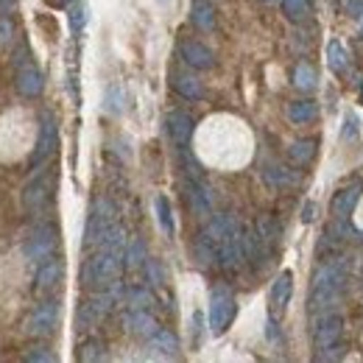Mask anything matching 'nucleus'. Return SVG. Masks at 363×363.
I'll return each instance as SVG.
<instances>
[{
	"label": "nucleus",
	"mask_w": 363,
	"mask_h": 363,
	"mask_svg": "<svg viewBox=\"0 0 363 363\" xmlns=\"http://www.w3.org/2000/svg\"><path fill=\"white\" fill-rule=\"evenodd\" d=\"M148 350H154V352L162 355V358H174V355L179 352V338H177L171 330L157 327L154 335H148Z\"/></svg>",
	"instance_id": "nucleus-18"
},
{
	"label": "nucleus",
	"mask_w": 363,
	"mask_h": 363,
	"mask_svg": "<svg viewBox=\"0 0 363 363\" xmlns=\"http://www.w3.org/2000/svg\"><path fill=\"white\" fill-rule=\"evenodd\" d=\"M347 14L350 17H363V0H347Z\"/></svg>",
	"instance_id": "nucleus-36"
},
{
	"label": "nucleus",
	"mask_w": 363,
	"mask_h": 363,
	"mask_svg": "<svg viewBox=\"0 0 363 363\" xmlns=\"http://www.w3.org/2000/svg\"><path fill=\"white\" fill-rule=\"evenodd\" d=\"M50 3H53V6H70L73 0H50Z\"/></svg>",
	"instance_id": "nucleus-39"
},
{
	"label": "nucleus",
	"mask_w": 363,
	"mask_h": 363,
	"mask_svg": "<svg viewBox=\"0 0 363 363\" xmlns=\"http://www.w3.org/2000/svg\"><path fill=\"white\" fill-rule=\"evenodd\" d=\"M179 50H182V59H184L193 70H210V67H216V53H213L207 45L196 43V40L182 43Z\"/></svg>",
	"instance_id": "nucleus-16"
},
{
	"label": "nucleus",
	"mask_w": 363,
	"mask_h": 363,
	"mask_svg": "<svg viewBox=\"0 0 363 363\" xmlns=\"http://www.w3.org/2000/svg\"><path fill=\"white\" fill-rule=\"evenodd\" d=\"M184 201H187V207L196 218H210L213 201H210V193L204 190V184L199 179H190L184 184Z\"/></svg>",
	"instance_id": "nucleus-12"
},
{
	"label": "nucleus",
	"mask_w": 363,
	"mask_h": 363,
	"mask_svg": "<svg viewBox=\"0 0 363 363\" xmlns=\"http://www.w3.org/2000/svg\"><path fill=\"white\" fill-rule=\"evenodd\" d=\"M145 260H148V257H145V243H143V238H135V240L126 246V252H123V266L135 272Z\"/></svg>",
	"instance_id": "nucleus-27"
},
{
	"label": "nucleus",
	"mask_w": 363,
	"mask_h": 363,
	"mask_svg": "<svg viewBox=\"0 0 363 363\" xmlns=\"http://www.w3.org/2000/svg\"><path fill=\"white\" fill-rule=\"evenodd\" d=\"M59 324V302L56 299H48L43 305H37L31 311V316L26 321V333L34 335V338H45L56 330Z\"/></svg>",
	"instance_id": "nucleus-7"
},
{
	"label": "nucleus",
	"mask_w": 363,
	"mask_h": 363,
	"mask_svg": "<svg viewBox=\"0 0 363 363\" xmlns=\"http://www.w3.org/2000/svg\"><path fill=\"white\" fill-rule=\"evenodd\" d=\"M282 11L291 23H302L311 11V0H282Z\"/></svg>",
	"instance_id": "nucleus-30"
},
{
	"label": "nucleus",
	"mask_w": 363,
	"mask_h": 363,
	"mask_svg": "<svg viewBox=\"0 0 363 363\" xmlns=\"http://www.w3.org/2000/svg\"><path fill=\"white\" fill-rule=\"evenodd\" d=\"M316 118H318L316 101H294V104L288 106V121H291V123L305 126V123H313Z\"/></svg>",
	"instance_id": "nucleus-21"
},
{
	"label": "nucleus",
	"mask_w": 363,
	"mask_h": 363,
	"mask_svg": "<svg viewBox=\"0 0 363 363\" xmlns=\"http://www.w3.org/2000/svg\"><path fill=\"white\" fill-rule=\"evenodd\" d=\"M118 224V213H115V204L109 199H98L92 204V213L87 218V229H84V246L95 249L101 243V238L109 232V229Z\"/></svg>",
	"instance_id": "nucleus-4"
},
{
	"label": "nucleus",
	"mask_w": 363,
	"mask_h": 363,
	"mask_svg": "<svg viewBox=\"0 0 363 363\" xmlns=\"http://www.w3.org/2000/svg\"><path fill=\"white\" fill-rule=\"evenodd\" d=\"M11 43V23L9 20H0V45Z\"/></svg>",
	"instance_id": "nucleus-37"
},
{
	"label": "nucleus",
	"mask_w": 363,
	"mask_h": 363,
	"mask_svg": "<svg viewBox=\"0 0 363 363\" xmlns=\"http://www.w3.org/2000/svg\"><path fill=\"white\" fill-rule=\"evenodd\" d=\"M361 37H363V26H361Z\"/></svg>",
	"instance_id": "nucleus-41"
},
{
	"label": "nucleus",
	"mask_w": 363,
	"mask_h": 363,
	"mask_svg": "<svg viewBox=\"0 0 363 363\" xmlns=\"http://www.w3.org/2000/svg\"><path fill=\"white\" fill-rule=\"evenodd\" d=\"M316 140H296L291 148H288V160L294 162V165H299V168H305L313 157H316Z\"/></svg>",
	"instance_id": "nucleus-22"
},
{
	"label": "nucleus",
	"mask_w": 363,
	"mask_h": 363,
	"mask_svg": "<svg viewBox=\"0 0 363 363\" xmlns=\"http://www.w3.org/2000/svg\"><path fill=\"white\" fill-rule=\"evenodd\" d=\"M347 279H350V263L344 257H333V260H324L313 274V282H311V299H308V311L318 316V313H327L330 305L338 302V296L344 294L347 288Z\"/></svg>",
	"instance_id": "nucleus-1"
},
{
	"label": "nucleus",
	"mask_w": 363,
	"mask_h": 363,
	"mask_svg": "<svg viewBox=\"0 0 363 363\" xmlns=\"http://www.w3.org/2000/svg\"><path fill=\"white\" fill-rule=\"evenodd\" d=\"M43 87H45V82H43L40 67L31 65V62H26V65L17 70V92H20L23 98H40V95H43Z\"/></svg>",
	"instance_id": "nucleus-13"
},
{
	"label": "nucleus",
	"mask_w": 363,
	"mask_h": 363,
	"mask_svg": "<svg viewBox=\"0 0 363 363\" xmlns=\"http://www.w3.org/2000/svg\"><path fill=\"white\" fill-rule=\"evenodd\" d=\"M355 137H358V118L347 115V121H344V140H355Z\"/></svg>",
	"instance_id": "nucleus-35"
},
{
	"label": "nucleus",
	"mask_w": 363,
	"mask_h": 363,
	"mask_svg": "<svg viewBox=\"0 0 363 363\" xmlns=\"http://www.w3.org/2000/svg\"><path fill=\"white\" fill-rule=\"evenodd\" d=\"M266 3H269V0H266Z\"/></svg>",
	"instance_id": "nucleus-42"
},
{
	"label": "nucleus",
	"mask_w": 363,
	"mask_h": 363,
	"mask_svg": "<svg viewBox=\"0 0 363 363\" xmlns=\"http://www.w3.org/2000/svg\"><path fill=\"white\" fill-rule=\"evenodd\" d=\"M62 277H65V263L59 257H48L45 263H40V269H37V294L56 291Z\"/></svg>",
	"instance_id": "nucleus-15"
},
{
	"label": "nucleus",
	"mask_w": 363,
	"mask_h": 363,
	"mask_svg": "<svg viewBox=\"0 0 363 363\" xmlns=\"http://www.w3.org/2000/svg\"><path fill=\"white\" fill-rule=\"evenodd\" d=\"M313 218H316V207H313V204H305V207H302V221L311 224Z\"/></svg>",
	"instance_id": "nucleus-38"
},
{
	"label": "nucleus",
	"mask_w": 363,
	"mask_h": 363,
	"mask_svg": "<svg viewBox=\"0 0 363 363\" xmlns=\"http://www.w3.org/2000/svg\"><path fill=\"white\" fill-rule=\"evenodd\" d=\"M79 361L84 363H95V361H106V347L101 341H84L82 344V352H79Z\"/></svg>",
	"instance_id": "nucleus-31"
},
{
	"label": "nucleus",
	"mask_w": 363,
	"mask_h": 363,
	"mask_svg": "<svg viewBox=\"0 0 363 363\" xmlns=\"http://www.w3.org/2000/svg\"><path fill=\"white\" fill-rule=\"evenodd\" d=\"M190 20L196 23V28L201 31H213L216 28V9L210 0H193L190 6Z\"/></svg>",
	"instance_id": "nucleus-20"
},
{
	"label": "nucleus",
	"mask_w": 363,
	"mask_h": 363,
	"mask_svg": "<svg viewBox=\"0 0 363 363\" xmlns=\"http://www.w3.org/2000/svg\"><path fill=\"white\" fill-rule=\"evenodd\" d=\"M361 193H363V182L361 179H352L350 184H344L335 196H333V204H330V213H333V221H341L347 224L352 210L358 207L361 201Z\"/></svg>",
	"instance_id": "nucleus-8"
},
{
	"label": "nucleus",
	"mask_w": 363,
	"mask_h": 363,
	"mask_svg": "<svg viewBox=\"0 0 363 363\" xmlns=\"http://www.w3.org/2000/svg\"><path fill=\"white\" fill-rule=\"evenodd\" d=\"M23 361H28V363H53V361H56V355H53L48 347H31V350L23 355Z\"/></svg>",
	"instance_id": "nucleus-33"
},
{
	"label": "nucleus",
	"mask_w": 363,
	"mask_h": 363,
	"mask_svg": "<svg viewBox=\"0 0 363 363\" xmlns=\"http://www.w3.org/2000/svg\"><path fill=\"white\" fill-rule=\"evenodd\" d=\"M341 333H344V318L338 316V313H324V316L316 321V327H313V344H316V350H330L333 344H338L341 341Z\"/></svg>",
	"instance_id": "nucleus-10"
},
{
	"label": "nucleus",
	"mask_w": 363,
	"mask_h": 363,
	"mask_svg": "<svg viewBox=\"0 0 363 363\" xmlns=\"http://www.w3.org/2000/svg\"><path fill=\"white\" fill-rule=\"evenodd\" d=\"M123 296H126V305H129V311H135V308H151V305H154V294H151L148 288H143V285H135V288H129Z\"/></svg>",
	"instance_id": "nucleus-29"
},
{
	"label": "nucleus",
	"mask_w": 363,
	"mask_h": 363,
	"mask_svg": "<svg viewBox=\"0 0 363 363\" xmlns=\"http://www.w3.org/2000/svg\"><path fill=\"white\" fill-rule=\"evenodd\" d=\"M157 327H160V324H157V318L151 316L148 308H135V311H129V316H126V330H129L132 335H140V338L154 335Z\"/></svg>",
	"instance_id": "nucleus-17"
},
{
	"label": "nucleus",
	"mask_w": 363,
	"mask_h": 363,
	"mask_svg": "<svg viewBox=\"0 0 363 363\" xmlns=\"http://www.w3.org/2000/svg\"><path fill=\"white\" fill-rule=\"evenodd\" d=\"M263 177H266V182H269L272 187H294V184H296V177H294L288 168H282V165H269V168L263 171Z\"/></svg>",
	"instance_id": "nucleus-28"
},
{
	"label": "nucleus",
	"mask_w": 363,
	"mask_h": 363,
	"mask_svg": "<svg viewBox=\"0 0 363 363\" xmlns=\"http://www.w3.org/2000/svg\"><path fill=\"white\" fill-rule=\"evenodd\" d=\"M106 109L112 115H121L126 109V95H123V87L121 84H112L109 92H106Z\"/></svg>",
	"instance_id": "nucleus-32"
},
{
	"label": "nucleus",
	"mask_w": 363,
	"mask_h": 363,
	"mask_svg": "<svg viewBox=\"0 0 363 363\" xmlns=\"http://www.w3.org/2000/svg\"><path fill=\"white\" fill-rule=\"evenodd\" d=\"M56 143H59V126H56V118H53V112H45V115H43V123H40L37 148H34V154H31V165H34V168H40L45 160L53 157Z\"/></svg>",
	"instance_id": "nucleus-9"
},
{
	"label": "nucleus",
	"mask_w": 363,
	"mask_h": 363,
	"mask_svg": "<svg viewBox=\"0 0 363 363\" xmlns=\"http://www.w3.org/2000/svg\"><path fill=\"white\" fill-rule=\"evenodd\" d=\"M196 260H199V266H204V269L218 266V246H216V240L207 235V229H201L199 238H196Z\"/></svg>",
	"instance_id": "nucleus-19"
},
{
	"label": "nucleus",
	"mask_w": 363,
	"mask_h": 363,
	"mask_svg": "<svg viewBox=\"0 0 363 363\" xmlns=\"http://www.w3.org/2000/svg\"><path fill=\"white\" fill-rule=\"evenodd\" d=\"M56 246H59V232L56 227H37L28 238H26V243H23V255H26V260H31V263H45L48 257H53V252H56Z\"/></svg>",
	"instance_id": "nucleus-6"
},
{
	"label": "nucleus",
	"mask_w": 363,
	"mask_h": 363,
	"mask_svg": "<svg viewBox=\"0 0 363 363\" xmlns=\"http://www.w3.org/2000/svg\"><path fill=\"white\" fill-rule=\"evenodd\" d=\"M53 190H56V171L43 168L37 177H31V179L26 182V187H23V207H26V213H31V216L43 213L50 204V199H53Z\"/></svg>",
	"instance_id": "nucleus-3"
},
{
	"label": "nucleus",
	"mask_w": 363,
	"mask_h": 363,
	"mask_svg": "<svg viewBox=\"0 0 363 363\" xmlns=\"http://www.w3.org/2000/svg\"><path fill=\"white\" fill-rule=\"evenodd\" d=\"M193 118L187 115V112H168V118H165V129H168V137L179 145V148H187V143H190V137H193Z\"/></svg>",
	"instance_id": "nucleus-14"
},
{
	"label": "nucleus",
	"mask_w": 363,
	"mask_h": 363,
	"mask_svg": "<svg viewBox=\"0 0 363 363\" xmlns=\"http://www.w3.org/2000/svg\"><path fill=\"white\" fill-rule=\"evenodd\" d=\"M347 65H350V56H347L344 45H341L338 40H330V43H327V67H330L335 76H344V73H347Z\"/></svg>",
	"instance_id": "nucleus-23"
},
{
	"label": "nucleus",
	"mask_w": 363,
	"mask_h": 363,
	"mask_svg": "<svg viewBox=\"0 0 363 363\" xmlns=\"http://www.w3.org/2000/svg\"><path fill=\"white\" fill-rule=\"evenodd\" d=\"M291 296H294V274L279 272L277 279L272 282V291H269V311H272V318H279L285 313Z\"/></svg>",
	"instance_id": "nucleus-11"
},
{
	"label": "nucleus",
	"mask_w": 363,
	"mask_h": 363,
	"mask_svg": "<svg viewBox=\"0 0 363 363\" xmlns=\"http://www.w3.org/2000/svg\"><path fill=\"white\" fill-rule=\"evenodd\" d=\"M294 84H296V90L313 92L316 90V84H318L316 67H313V65H308V62H299V65H296V70H294Z\"/></svg>",
	"instance_id": "nucleus-24"
},
{
	"label": "nucleus",
	"mask_w": 363,
	"mask_h": 363,
	"mask_svg": "<svg viewBox=\"0 0 363 363\" xmlns=\"http://www.w3.org/2000/svg\"><path fill=\"white\" fill-rule=\"evenodd\" d=\"M235 311H238V305H235L232 291L224 288V285H221V288H216V291L210 294V311H207L210 330H213L216 335L227 333V327L232 324V318H235Z\"/></svg>",
	"instance_id": "nucleus-5"
},
{
	"label": "nucleus",
	"mask_w": 363,
	"mask_h": 363,
	"mask_svg": "<svg viewBox=\"0 0 363 363\" xmlns=\"http://www.w3.org/2000/svg\"><path fill=\"white\" fill-rule=\"evenodd\" d=\"M154 210H157V221L165 235H174L177 232V224H174V210H171V201L165 196H157L154 199Z\"/></svg>",
	"instance_id": "nucleus-26"
},
{
	"label": "nucleus",
	"mask_w": 363,
	"mask_h": 363,
	"mask_svg": "<svg viewBox=\"0 0 363 363\" xmlns=\"http://www.w3.org/2000/svg\"><path fill=\"white\" fill-rule=\"evenodd\" d=\"M84 26H87V9L84 6H73L70 9V28L79 34Z\"/></svg>",
	"instance_id": "nucleus-34"
},
{
	"label": "nucleus",
	"mask_w": 363,
	"mask_h": 363,
	"mask_svg": "<svg viewBox=\"0 0 363 363\" xmlns=\"http://www.w3.org/2000/svg\"><path fill=\"white\" fill-rule=\"evenodd\" d=\"M174 90L179 92L182 98H187V101L204 98V87H201V82L196 76H177L174 79Z\"/></svg>",
	"instance_id": "nucleus-25"
},
{
	"label": "nucleus",
	"mask_w": 363,
	"mask_h": 363,
	"mask_svg": "<svg viewBox=\"0 0 363 363\" xmlns=\"http://www.w3.org/2000/svg\"><path fill=\"white\" fill-rule=\"evenodd\" d=\"M361 104H363V82H361Z\"/></svg>",
	"instance_id": "nucleus-40"
},
{
	"label": "nucleus",
	"mask_w": 363,
	"mask_h": 363,
	"mask_svg": "<svg viewBox=\"0 0 363 363\" xmlns=\"http://www.w3.org/2000/svg\"><path fill=\"white\" fill-rule=\"evenodd\" d=\"M123 272V252L121 249H104L98 246V252L82 269V285L87 288H106L112 285Z\"/></svg>",
	"instance_id": "nucleus-2"
}]
</instances>
